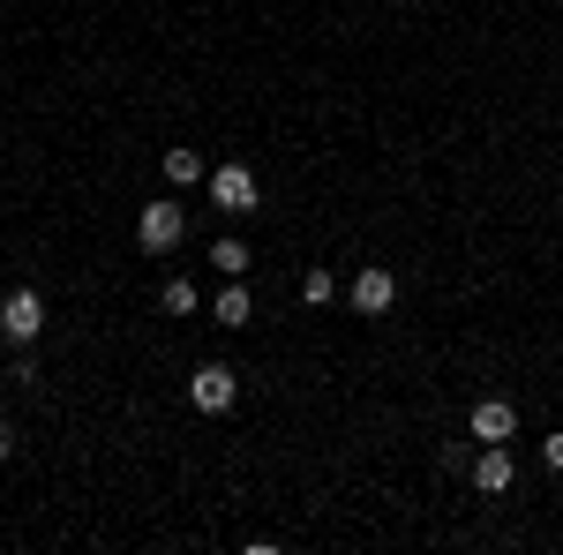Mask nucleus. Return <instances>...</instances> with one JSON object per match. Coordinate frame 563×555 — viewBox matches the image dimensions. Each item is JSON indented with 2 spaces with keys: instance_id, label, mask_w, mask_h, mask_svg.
<instances>
[{
  "instance_id": "obj_1",
  "label": "nucleus",
  "mask_w": 563,
  "mask_h": 555,
  "mask_svg": "<svg viewBox=\"0 0 563 555\" xmlns=\"http://www.w3.org/2000/svg\"><path fill=\"white\" fill-rule=\"evenodd\" d=\"M180 233H188L180 203H143V218H135V241H143V256H174Z\"/></svg>"
},
{
  "instance_id": "obj_2",
  "label": "nucleus",
  "mask_w": 563,
  "mask_h": 555,
  "mask_svg": "<svg viewBox=\"0 0 563 555\" xmlns=\"http://www.w3.org/2000/svg\"><path fill=\"white\" fill-rule=\"evenodd\" d=\"M233 398H241V376H233L225 360H203V368L188 376V406H196V413H225Z\"/></svg>"
},
{
  "instance_id": "obj_3",
  "label": "nucleus",
  "mask_w": 563,
  "mask_h": 555,
  "mask_svg": "<svg viewBox=\"0 0 563 555\" xmlns=\"http://www.w3.org/2000/svg\"><path fill=\"white\" fill-rule=\"evenodd\" d=\"M38 331H45V300L31 293V286H15V293L0 300V338H8V345H31Z\"/></svg>"
},
{
  "instance_id": "obj_4",
  "label": "nucleus",
  "mask_w": 563,
  "mask_h": 555,
  "mask_svg": "<svg viewBox=\"0 0 563 555\" xmlns=\"http://www.w3.org/2000/svg\"><path fill=\"white\" fill-rule=\"evenodd\" d=\"M353 315H390V308H398V278H390L384 263H368V270H361V278H353Z\"/></svg>"
},
{
  "instance_id": "obj_5",
  "label": "nucleus",
  "mask_w": 563,
  "mask_h": 555,
  "mask_svg": "<svg viewBox=\"0 0 563 555\" xmlns=\"http://www.w3.org/2000/svg\"><path fill=\"white\" fill-rule=\"evenodd\" d=\"M211 203H218V211H233V218H249V211H256V173H249V166H218L211 173Z\"/></svg>"
},
{
  "instance_id": "obj_6",
  "label": "nucleus",
  "mask_w": 563,
  "mask_h": 555,
  "mask_svg": "<svg viewBox=\"0 0 563 555\" xmlns=\"http://www.w3.org/2000/svg\"><path fill=\"white\" fill-rule=\"evenodd\" d=\"M511 480H519V458H511V443H481V451H474V488L504 496Z\"/></svg>"
},
{
  "instance_id": "obj_7",
  "label": "nucleus",
  "mask_w": 563,
  "mask_h": 555,
  "mask_svg": "<svg viewBox=\"0 0 563 555\" xmlns=\"http://www.w3.org/2000/svg\"><path fill=\"white\" fill-rule=\"evenodd\" d=\"M466 428H474V443H511V435H519V406H511V398H481Z\"/></svg>"
},
{
  "instance_id": "obj_8",
  "label": "nucleus",
  "mask_w": 563,
  "mask_h": 555,
  "mask_svg": "<svg viewBox=\"0 0 563 555\" xmlns=\"http://www.w3.org/2000/svg\"><path fill=\"white\" fill-rule=\"evenodd\" d=\"M166 180H174V188H196V180H203V151L174 143V151H166Z\"/></svg>"
},
{
  "instance_id": "obj_9",
  "label": "nucleus",
  "mask_w": 563,
  "mask_h": 555,
  "mask_svg": "<svg viewBox=\"0 0 563 555\" xmlns=\"http://www.w3.org/2000/svg\"><path fill=\"white\" fill-rule=\"evenodd\" d=\"M211 315H218V323H225V331H241V323H249V315H256V300L241 293V286H225V293L211 300Z\"/></svg>"
},
{
  "instance_id": "obj_10",
  "label": "nucleus",
  "mask_w": 563,
  "mask_h": 555,
  "mask_svg": "<svg viewBox=\"0 0 563 555\" xmlns=\"http://www.w3.org/2000/svg\"><path fill=\"white\" fill-rule=\"evenodd\" d=\"M158 308H166V315H196V286H188V278H166V286H158Z\"/></svg>"
},
{
  "instance_id": "obj_11",
  "label": "nucleus",
  "mask_w": 563,
  "mask_h": 555,
  "mask_svg": "<svg viewBox=\"0 0 563 555\" xmlns=\"http://www.w3.org/2000/svg\"><path fill=\"white\" fill-rule=\"evenodd\" d=\"M301 300H308V308H331V300H339V278H331V270H308V278H301Z\"/></svg>"
},
{
  "instance_id": "obj_12",
  "label": "nucleus",
  "mask_w": 563,
  "mask_h": 555,
  "mask_svg": "<svg viewBox=\"0 0 563 555\" xmlns=\"http://www.w3.org/2000/svg\"><path fill=\"white\" fill-rule=\"evenodd\" d=\"M211 263L225 278H241V270H249V248H241V241H211Z\"/></svg>"
},
{
  "instance_id": "obj_13",
  "label": "nucleus",
  "mask_w": 563,
  "mask_h": 555,
  "mask_svg": "<svg viewBox=\"0 0 563 555\" xmlns=\"http://www.w3.org/2000/svg\"><path fill=\"white\" fill-rule=\"evenodd\" d=\"M541 466H549V473H563V428L549 435V443H541Z\"/></svg>"
},
{
  "instance_id": "obj_14",
  "label": "nucleus",
  "mask_w": 563,
  "mask_h": 555,
  "mask_svg": "<svg viewBox=\"0 0 563 555\" xmlns=\"http://www.w3.org/2000/svg\"><path fill=\"white\" fill-rule=\"evenodd\" d=\"M8 458H15V428L0 421V466H8Z\"/></svg>"
}]
</instances>
